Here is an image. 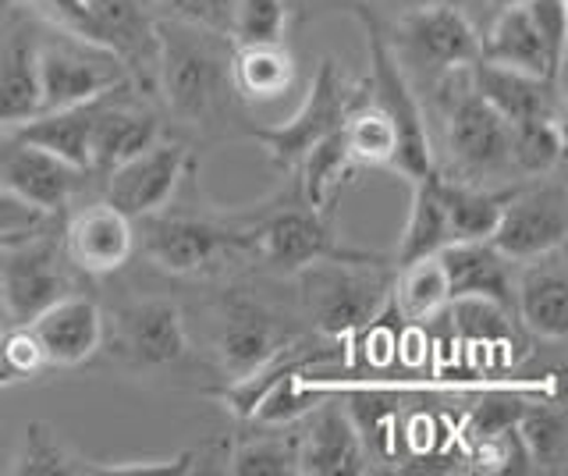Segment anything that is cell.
<instances>
[{
  "instance_id": "4",
  "label": "cell",
  "mask_w": 568,
  "mask_h": 476,
  "mask_svg": "<svg viewBox=\"0 0 568 476\" xmlns=\"http://www.w3.org/2000/svg\"><path fill=\"white\" fill-rule=\"evenodd\" d=\"M352 14L359 19L363 32H366V50H369V103L390 118V125L398 132V156H395V171L402 179L416 182L423 174H434V150H430V135H426V121H423V108L413 93V85L405 79L402 58L390 47L387 32L381 29L377 14H369L366 8H352Z\"/></svg>"
},
{
  "instance_id": "32",
  "label": "cell",
  "mask_w": 568,
  "mask_h": 476,
  "mask_svg": "<svg viewBox=\"0 0 568 476\" xmlns=\"http://www.w3.org/2000/svg\"><path fill=\"white\" fill-rule=\"evenodd\" d=\"M390 295H395V306L405 321H430V316H437L444 306L452 303L440 256H419L413 263L395 267V285H390Z\"/></svg>"
},
{
  "instance_id": "44",
  "label": "cell",
  "mask_w": 568,
  "mask_h": 476,
  "mask_svg": "<svg viewBox=\"0 0 568 476\" xmlns=\"http://www.w3.org/2000/svg\"><path fill=\"white\" fill-rule=\"evenodd\" d=\"M0 4H22V0H0Z\"/></svg>"
},
{
  "instance_id": "39",
  "label": "cell",
  "mask_w": 568,
  "mask_h": 476,
  "mask_svg": "<svg viewBox=\"0 0 568 476\" xmlns=\"http://www.w3.org/2000/svg\"><path fill=\"white\" fill-rule=\"evenodd\" d=\"M523 8L529 11L532 26H537L550 61L561 68L565 64V40H568V8H565V0H526Z\"/></svg>"
},
{
  "instance_id": "6",
  "label": "cell",
  "mask_w": 568,
  "mask_h": 476,
  "mask_svg": "<svg viewBox=\"0 0 568 476\" xmlns=\"http://www.w3.org/2000/svg\"><path fill=\"white\" fill-rule=\"evenodd\" d=\"M242 217L248 224V235H253V253L277 271L295 274L313 260L359 253L337 239L334 206H310L298 196V189L288 200L263 203L260 210H242Z\"/></svg>"
},
{
  "instance_id": "17",
  "label": "cell",
  "mask_w": 568,
  "mask_h": 476,
  "mask_svg": "<svg viewBox=\"0 0 568 476\" xmlns=\"http://www.w3.org/2000/svg\"><path fill=\"white\" fill-rule=\"evenodd\" d=\"M298 473L302 476H342L366 473V440L337 402H320L298 419Z\"/></svg>"
},
{
  "instance_id": "8",
  "label": "cell",
  "mask_w": 568,
  "mask_h": 476,
  "mask_svg": "<svg viewBox=\"0 0 568 476\" xmlns=\"http://www.w3.org/2000/svg\"><path fill=\"white\" fill-rule=\"evenodd\" d=\"M103 342L114 359L132 374H156L189 352V327L182 306L168 295H142L114 313L111 331L103 327Z\"/></svg>"
},
{
  "instance_id": "18",
  "label": "cell",
  "mask_w": 568,
  "mask_h": 476,
  "mask_svg": "<svg viewBox=\"0 0 568 476\" xmlns=\"http://www.w3.org/2000/svg\"><path fill=\"white\" fill-rule=\"evenodd\" d=\"M64 260L82 274H114L135 253V221H129L111 203H93L71 214L61 239Z\"/></svg>"
},
{
  "instance_id": "19",
  "label": "cell",
  "mask_w": 568,
  "mask_h": 476,
  "mask_svg": "<svg viewBox=\"0 0 568 476\" xmlns=\"http://www.w3.org/2000/svg\"><path fill=\"white\" fill-rule=\"evenodd\" d=\"M129 90H132V82H124L97 100L93 135H89V171H97V174L114 171L118 164H124L129 156L142 153L160 139L156 114L124 97Z\"/></svg>"
},
{
  "instance_id": "26",
  "label": "cell",
  "mask_w": 568,
  "mask_h": 476,
  "mask_svg": "<svg viewBox=\"0 0 568 476\" xmlns=\"http://www.w3.org/2000/svg\"><path fill=\"white\" fill-rule=\"evenodd\" d=\"M93 114H97V100H89V103H79V108L40 111L29 121H22V125H14L11 132L22 135L32 146H40L53 156H61V161L89 171V135H93Z\"/></svg>"
},
{
  "instance_id": "9",
  "label": "cell",
  "mask_w": 568,
  "mask_h": 476,
  "mask_svg": "<svg viewBox=\"0 0 568 476\" xmlns=\"http://www.w3.org/2000/svg\"><path fill=\"white\" fill-rule=\"evenodd\" d=\"M444 135L458 179L479 182L511 168V125L484 97H476L469 79H462L458 90L444 97Z\"/></svg>"
},
{
  "instance_id": "30",
  "label": "cell",
  "mask_w": 568,
  "mask_h": 476,
  "mask_svg": "<svg viewBox=\"0 0 568 476\" xmlns=\"http://www.w3.org/2000/svg\"><path fill=\"white\" fill-rule=\"evenodd\" d=\"M342 146L348 153L352 168H387L395 171V156H398V132L390 125V118L377 108V103H355L345 114L342 129Z\"/></svg>"
},
{
  "instance_id": "34",
  "label": "cell",
  "mask_w": 568,
  "mask_h": 476,
  "mask_svg": "<svg viewBox=\"0 0 568 476\" xmlns=\"http://www.w3.org/2000/svg\"><path fill=\"white\" fill-rule=\"evenodd\" d=\"M565 156L561 118H532L511 125V168L526 179L555 174Z\"/></svg>"
},
{
  "instance_id": "25",
  "label": "cell",
  "mask_w": 568,
  "mask_h": 476,
  "mask_svg": "<svg viewBox=\"0 0 568 476\" xmlns=\"http://www.w3.org/2000/svg\"><path fill=\"white\" fill-rule=\"evenodd\" d=\"M295 58L284 43H231V85L242 103H274L292 93Z\"/></svg>"
},
{
  "instance_id": "20",
  "label": "cell",
  "mask_w": 568,
  "mask_h": 476,
  "mask_svg": "<svg viewBox=\"0 0 568 476\" xmlns=\"http://www.w3.org/2000/svg\"><path fill=\"white\" fill-rule=\"evenodd\" d=\"M103 313L93 298L79 292L61 295L58 303H50L43 313H36L29 321V331L43 348L47 366H82L103 348Z\"/></svg>"
},
{
  "instance_id": "10",
  "label": "cell",
  "mask_w": 568,
  "mask_h": 476,
  "mask_svg": "<svg viewBox=\"0 0 568 476\" xmlns=\"http://www.w3.org/2000/svg\"><path fill=\"white\" fill-rule=\"evenodd\" d=\"M565 235H568L565 182L550 179V174H540V179H532L529 185H519L508 192L490 242L511 263H519L529 256L561 250Z\"/></svg>"
},
{
  "instance_id": "43",
  "label": "cell",
  "mask_w": 568,
  "mask_h": 476,
  "mask_svg": "<svg viewBox=\"0 0 568 476\" xmlns=\"http://www.w3.org/2000/svg\"><path fill=\"white\" fill-rule=\"evenodd\" d=\"M4 327H8V313H4V303H0V334H4Z\"/></svg>"
},
{
  "instance_id": "7",
  "label": "cell",
  "mask_w": 568,
  "mask_h": 476,
  "mask_svg": "<svg viewBox=\"0 0 568 476\" xmlns=\"http://www.w3.org/2000/svg\"><path fill=\"white\" fill-rule=\"evenodd\" d=\"M36 68H40V111L79 108V103L100 100L124 82H135L129 64L114 50L64 29L40 37Z\"/></svg>"
},
{
  "instance_id": "12",
  "label": "cell",
  "mask_w": 568,
  "mask_h": 476,
  "mask_svg": "<svg viewBox=\"0 0 568 476\" xmlns=\"http://www.w3.org/2000/svg\"><path fill=\"white\" fill-rule=\"evenodd\" d=\"M61 256L64 250H58L50 235L0 250V303H4L8 324H29L36 313L71 292Z\"/></svg>"
},
{
  "instance_id": "33",
  "label": "cell",
  "mask_w": 568,
  "mask_h": 476,
  "mask_svg": "<svg viewBox=\"0 0 568 476\" xmlns=\"http://www.w3.org/2000/svg\"><path fill=\"white\" fill-rule=\"evenodd\" d=\"M295 171H298V182H295L298 196L310 206L327 210V206H337V192H342L345 179H352L355 168L342 146V135L334 132L302 156Z\"/></svg>"
},
{
  "instance_id": "41",
  "label": "cell",
  "mask_w": 568,
  "mask_h": 476,
  "mask_svg": "<svg viewBox=\"0 0 568 476\" xmlns=\"http://www.w3.org/2000/svg\"><path fill=\"white\" fill-rule=\"evenodd\" d=\"M11 384H18V377L4 366V359H0V392H4V387H11Z\"/></svg>"
},
{
  "instance_id": "11",
  "label": "cell",
  "mask_w": 568,
  "mask_h": 476,
  "mask_svg": "<svg viewBox=\"0 0 568 476\" xmlns=\"http://www.w3.org/2000/svg\"><path fill=\"white\" fill-rule=\"evenodd\" d=\"M192 150L178 139H156L142 153L103 174V203L121 210L129 221H139L171 203L192 171Z\"/></svg>"
},
{
  "instance_id": "3",
  "label": "cell",
  "mask_w": 568,
  "mask_h": 476,
  "mask_svg": "<svg viewBox=\"0 0 568 476\" xmlns=\"http://www.w3.org/2000/svg\"><path fill=\"white\" fill-rule=\"evenodd\" d=\"M135 245L168 274H203L221 267L227 256L253 250L248 224L239 214H221V210H192L164 203L153 214L139 217Z\"/></svg>"
},
{
  "instance_id": "1",
  "label": "cell",
  "mask_w": 568,
  "mask_h": 476,
  "mask_svg": "<svg viewBox=\"0 0 568 476\" xmlns=\"http://www.w3.org/2000/svg\"><path fill=\"white\" fill-rule=\"evenodd\" d=\"M156 90L185 125H221L242 103L231 85V40L182 19L156 22Z\"/></svg>"
},
{
  "instance_id": "38",
  "label": "cell",
  "mask_w": 568,
  "mask_h": 476,
  "mask_svg": "<svg viewBox=\"0 0 568 476\" xmlns=\"http://www.w3.org/2000/svg\"><path fill=\"white\" fill-rule=\"evenodd\" d=\"M0 359H4V366L18 381H29V377L47 369L43 348H40V342H36V334L29 331V324H8L4 327V334H0Z\"/></svg>"
},
{
  "instance_id": "29",
  "label": "cell",
  "mask_w": 568,
  "mask_h": 476,
  "mask_svg": "<svg viewBox=\"0 0 568 476\" xmlns=\"http://www.w3.org/2000/svg\"><path fill=\"white\" fill-rule=\"evenodd\" d=\"M508 192L484 189L479 182L466 179H444L440 174V200H444V217H448V235L452 242H484L494 235L501 206Z\"/></svg>"
},
{
  "instance_id": "5",
  "label": "cell",
  "mask_w": 568,
  "mask_h": 476,
  "mask_svg": "<svg viewBox=\"0 0 568 476\" xmlns=\"http://www.w3.org/2000/svg\"><path fill=\"white\" fill-rule=\"evenodd\" d=\"M363 100H366V82L355 85L342 68H337V61L324 58L316 64L313 82L295 108V114L288 121H281V125L253 129L248 139L260 143L281 171H292L316 143H324L327 135L342 129L345 114Z\"/></svg>"
},
{
  "instance_id": "22",
  "label": "cell",
  "mask_w": 568,
  "mask_h": 476,
  "mask_svg": "<svg viewBox=\"0 0 568 476\" xmlns=\"http://www.w3.org/2000/svg\"><path fill=\"white\" fill-rule=\"evenodd\" d=\"M440 256L448 277V298H484L511 313V260L490 239L484 242H448Z\"/></svg>"
},
{
  "instance_id": "2",
  "label": "cell",
  "mask_w": 568,
  "mask_h": 476,
  "mask_svg": "<svg viewBox=\"0 0 568 476\" xmlns=\"http://www.w3.org/2000/svg\"><path fill=\"white\" fill-rule=\"evenodd\" d=\"M298 303L324 338H345L377 321L395 285V263L381 256L352 253L324 256L295 271Z\"/></svg>"
},
{
  "instance_id": "28",
  "label": "cell",
  "mask_w": 568,
  "mask_h": 476,
  "mask_svg": "<svg viewBox=\"0 0 568 476\" xmlns=\"http://www.w3.org/2000/svg\"><path fill=\"white\" fill-rule=\"evenodd\" d=\"M448 242L452 235H448V217H444V200H440V171H434L413 182V203H408V217H405L398 250H395V267L413 263L419 256H437Z\"/></svg>"
},
{
  "instance_id": "21",
  "label": "cell",
  "mask_w": 568,
  "mask_h": 476,
  "mask_svg": "<svg viewBox=\"0 0 568 476\" xmlns=\"http://www.w3.org/2000/svg\"><path fill=\"white\" fill-rule=\"evenodd\" d=\"M466 79L476 90V97H484L508 125H519V121H532V118H561V100H558L561 82L519 72V68L494 64L484 58H476L466 68Z\"/></svg>"
},
{
  "instance_id": "36",
  "label": "cell",
  "mask_w": 568,
  "mask_h": 476,
  "mask_svg": "<svg viewBox=\"0 0 568 476\" xmlns=\"http://www.w3.org/2000/svg\"><path fill=\"white\" fill-rule=\"evenodd\" d=\"M292 11L284 0H235L227 40L231 43H284Z\"/></svg>"
},
{
  "instance_id": "13",
  "label": "cell",
  "mask_w": 568,
  "mask_h": 476,
  "mask_svg": "<svg viewBox=\"0 0 568 476\" xmlns=\"http://www.w3.org/2000/svg\"><path fill=\"white\" fill-rule=\"evenodd\" d=\"M395 54H408L437 72H462L479 58V32L458 4H423L395 22Z\"/></svg>"
},
{
  "instance_id": "35",
  "label": "cell",
  "mask_w": 568,
  "mask_h": 476,
  "mask_svg": "<svg viewBox=\"0 0 568 476\" xmlns=\"http://www.w3.org/2000/svg\"><path fill=\"white\" fill-rule=\"evenodd\" d=\"M295 427V423H292ZM227 473L235 476H295L298 473V434H260L227 455Z\"/></svg>"
},
{
  "instance_id": "31",
  "label": "cell",
  "mask_w": 568,
  "mask_h": 476,
  "mask_svg": "<svg viewBox=\"0 0 568 476\" xmlns=\"http://www.w3.org/2000/svg\"><path fill=\"white\" fill-rule=\"evenodd\" d=\"M515 434L526 452L529 473H565L568 469V419L558 405H532L515 419Z\"/></svg>"
},
{
  "instance_id": "27",
  "label": "cell",
  "mask_w": 568,
  "mask_h": 476,
  "mask_svg": "<svg viewBox=\"0 0 568 476\" xmlns=\"http://www.w3.org/2000/svg\"><path fill=\"white\" fill-rule=\"evenodd\" d=\"M11 476H97V458H85L43 419H32L18 434L8 463Z\"/></svg>"
},
{
  "instance_id": "37",
  "label": "cell",
  "mask_w": 568,
  "mask_h": 476,
  "mask_svg": "<svg viewBox=\"0 0 568 476\" xmlns=\"http://www.w3.org/2000/svg\"><path fill=\"white\" fill-rule=\"evenodd\" d=\"M53 217L58 214H50V210L22 200L8 185H0V250H4V245H14V242L50 235Z\"/></svg>"
},
{
  "instance_id": "23",
  "label": "cell",
  "mask_w": 568,
  "mask_h": 476,
  "mask_svg": "<svg viewBox=\"0 0 568 476\" xmlns=\"http://www.w3.org/2000/svg\"><path fill=\"white\" fill-rule=\"evenodd\" d=\"M40 37L29 26L0 37V129H14L40 114V68H36Z\"/></svg>"
},
{
  "instance_id": "40",
  "label": "cell",
  "mask_w": 568,
  "mask_h": 476,
  "mask_svg": "<svg viewBox=\"0 0 568 476\" xmlns=\"http://www.w3.org/2000/svg\"><path fill=\"white\" fill-rule=\"evenodd\" d=\"M171 19H182L192 26H203L210 32H224L231 26V11H235V0H160Z\"/></svg>"
},
{
  "instance_id": "14",
  "label": "cell",
  "mask_w": 568,
  "mask_h": 476,
  "mask_svg": "<svg viewBox=\"0 0 568 476\" xmlns=\"http://www.w3.org/2000/svg\"><path fill=\"white\" fill-rule=\"evenodd\" d=\"M288 342L292 334L277 324V316L266 306L253 303L245 295L224 298L213 352H217V363L224 374H231V381L248 377L263 363H271Z\"/></svg>"
},
{
  "instance_id": "42",
  "label": "cell",
  "mask_w": 568,
  "mask_h": 476,
  "mask_svg": "<svg viewBox=\"0 0 568 476\" xmlns=\"http://www.w3.org/2000/svg\"><path fill=\"white\" fill-rule=\"evenodd\" d=\"M490 4H494L497 11H505V8H523L526 0H490Z\"/></svg>"
},
{
  "instance_id": "24",
  "label": "cell",
  "mask_w": 568,
  "mask_h": 476,
  "mask_svg": "<svg viewBox=\"0 0 568 476\" xmlns=\"http://www.w3.org/2000/svg\"><path fill=\"white\" fill-rule=\"evenodd\" d=\"M479 58L505 64V68H519V72L540 75L550 82H561V68L550 61L547 47L540 40L537 26H532L526 8H505L497 11V19L490 32L479 40Z\"/></svg>"
},
{
  "instance_id": "16",
  "label": "cell",
  "mask_w": 568,
  "mask_h": 476,
  "mask_svg": "<svg viewBox=\"0 0 568 476\" xmlns=\"http://www.w3.org/2000/svg\"><path fill=\"white\" fill-rule=\"evenodd\" d=\"M85 174L89 171L26 143L22 135H0V185H8L22 200L50 210V214H61L75 200Z\"/></svg>"
},
{
  "instance_id": "15",
  "label": "cell",
  "mask_w": 568,
  "mask_h": 476,
  "mask_svg": "<svg viewBox=\"0 0 568 476\" xmlns=\"http://www.w3.org/2000/svg\"><path fill=\"white\" fill-rule=\"evenodd\" d=\"M511 310L540 342H565L568 334V263L565 245L519 260L511 274Z\"/></svg>"
}]
</instances>
